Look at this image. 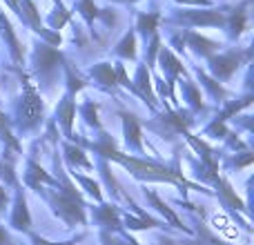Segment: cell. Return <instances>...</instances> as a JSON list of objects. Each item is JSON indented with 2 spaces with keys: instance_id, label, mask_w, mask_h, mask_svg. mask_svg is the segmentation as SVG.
Returning a JSON list of instances; mask_svg holds the SVG:
<instances>
[{
  "instance_id": "obj_7",
  "label": "cell",
  "mask_w": 254,
  "mask_h": 245,
  "mask_svg": "<svg viewBox=\"0 0 254 245\" xmlns=\"http://www.w3.org/2000/svg\"><path fill=\"white\" fill-rule=\"evenodd\" d=\"M145 196H147L149 201L154 203V207H156V210L161 212V214H165V221H167V223H172V225H174V228H179V230H185V232H190L188 228H183V223H181V221H179V216H176L174 212H172L170 207H167L165 203L161 201V198H158V194H156V192H152V189H145Z\"/></svg>"
},
{
  "instance_id": "obj_1",
  "label": "cell",
  "mask_w": 254,
  "mask_h": 245,
  "mask_svg": "<svg viewBox=\"0 0 254 245\" xmlns=\"http://www.w3.org/2000/svg\"><path fill=\"white\" fill-rule=\"evenodd\" d=\"M20 78H22V103H20V127L22 129H34L36 125H40L43 121V98L36 92L34 83L29 80V76L22 74L20 69Z\"/></svg>"
},
{
  "instance_id": "obj_3",
  "label": "cell",
  "mask_w": 254,
  "mask_h": 245,
  "mask_svg": "<svg viewBox=\"0 0 254 245\" xmlns=\"http://www.w3.org/2000/svg\"><path fill=\"white\" fill-rule=\"evenodd\" d=\"M63 62V54L56 47H49V45H40L36 47V71L40 76L54 71L58 65Z\"/></svg>"
},
{
  "instance_id": "obj_8",
  "label": "cell",
  "mask_w": 254,
  "mask_h": 245,
  "mask_svg": "<svg viewBox=\"0 0 254 245\" xmlns=\"http://www.w3.org/2000/svg\"><path fill=\"white\" fill-rule=\"evenodd\" d=\"M74 116H76L74 101H71V96L67 94V98L61 103V107H58V121H61L63 129H65V136H71V122H74Z\"/></svg>"
},
{
  "instance_id": "obj_12",
  "label": "cell",
  "mask_w": 254,
  "mask_h": 245,
  "mask_svg": "<svg viewBox=\"0 0 254 245\" xmlns=\"http://www.w3.org/2000/svg\"><path fill=\"white\" fill-rule=\"evenodd\" d=\"M65 156H67V161H69L71 165H80V167H87V170H92L94 167L92 161L83 154V149L74 147V145H65Z\"/></svg>"
},
{
  "instance_id": "obj_6",
  "label": "cell",
  "mask_w": 254,
  "mask_h": 245,
  "mask_svg": "<svg viewBox=\"0 0 254 245\" xmlns=\"http://www.w3.org/2000/svg\"><path fill=\"white\" fill-rule=\"evenodd\" d=\"M0 25H2V36L7 38V43H9V49H11L13 61H16L18 65H22V47H20V43H18V38H16V34H13L9 20L2 16V11H0Z\"/></svg>"
},
{
  "instance_id": "obj_9",
  "label": "cell",
  "mask_w": 254,
  "mask_h": 245,
  "mask_svg": "<svg viewBox=\"0 0 254 245\" xmlns=\"http://www.w3.org/2000/svg\"><path fill=\"white\" fill-rule=\"evenodd\" d=\"M96 221L103 228H112V230H121V219H119V210L114 205H103L101 210H96Z\"/></svg>"
},
{
  "instance_id": "obj_16",
  "label": "cell",
  "mask_w": 254,
  "mask_h": 245,
  "mask_svg": "<svg viewBox=\"0 0 254 245\" xmlns=\"http://www.w3.org/2000/svg\"><path fill=\"white\" fill-rule=\"evenodd\" d=\"M125 223H127V228H129V230H147V228H161V223H158V221H154V219H143V221H136L134 216H127V219H125Z\"/></svg>"
},
{
  "instance_id": "obj_15",
  "label": "cell",
  "mask_w": 254,
  "mask_h": 245,
  "mask_svg": "<svg viewBox=\"0 0 254 245\" xmlns=\"http://www.w3.org/2000/svg\"><path fill=\"white\" fill-rule=\"evenodd\" d=\"M158 13H149V16H140L138 18V31L143 34H154L156 31V22H158Z\"/></svg>"
},
{
  "instance_id": "obj_20",
  "label": "cell",
  "mask_w": 254,
  "mask_h": 245,
  "mask_svg": "<svg viewBox=\"0 0 254 245\" xmlns=\"http://www.w3.org/2000/svg\"><path fill=\"white\" fill-rule=\"evenodd\" d=\"M96 110H98V105H94V103H87L83 112H85V116H87V122H89V125L101 127V122H98V116H96Z\"/></svg>"
},
{
  "instance_id": "obj_19",
  "label": "cell",
  "mask_w": 254,
  "mask_h": 245,
  "mask_svg": "<svg viewBox=\"0 0 254 245\" xmlns=\"http://www.w3.org/2000/svg\"><path fill=\"white\" fill-rule=\"evenodd\" d=\"M80 11H83V16L87 18V22H92L94 18L98 16V9L92 4V0H80Z\"/></svg>"
},
{
  "instance_id": "obj_17",
  "label": "cell",
  "mask_w": 254,
  "mask_h": 245,
  "mask_svg": "<svg viewBox=\"0 0 254 245\" xmlns=\"http://www.w3.org/2000/svg\"><path fill=\"white\" fill-rule=\"evenodd\" d=\"M230 29H232V38H239V36L243 34V29H246V11H237V13H234Z\"/></svg>"
},
{
  "instance_id": "obj_22",
  "label": "cell",
  "mask_w": 254,
  "mask_h": 245,
  "mask_svg": "<svg viewBox=\"0 0 254 245\" xmlns=\"http://www.w3.org/2000/svg\"><path fill=\"white\" fill-rule=\"evenodd\" d=\"M13 241H11V237H9L7 234V230L2 228V225H0V245H11Z\"/></svg>"
},
{
  "instance_id": "obj_10",
  "label": "cell",
  "mask_w": 254,
  "mask_h": 245,
  "mask_svg": "<svg viewBox=\"0 0 254 245\" xmlns=\"http://www.w3.org/2000/svg\"><path fill=\"white\" fill-rule=\"evenodd\" d=\"M92 76L98 80V83H103V85H112V87H116V74H114V69H112V65L110 62H101V65H96V67H92Z\"/></svg>"
},
{
  "instance_id": "obj_14",
  "label": "cell",
  "mask_w": 254,
  "mask_h": 245,
  "mask_svg": "<svg viewBox=\"0 0 254 245\" xmlns=\"http://www.w3.org/2000/svg\"><path fill=\"white\" fill-rule=\"evenodd\" d=\"M0 138L4 140V143L9 145L11 149H16V152H20V145H18V140L11 136V131H9V121H7V116L0 112Z\"/></svg>"
},
{
  "instance_id": "obj_4",
  "label": "cell",
  "mask_w": 254,
  "mask_h": 245,
  "mask_svg": "<svg viewBox=\"0 0 254 245\" xmlns=\"http://www.w3.org/2000/svg\"><path fill=\"white\" fill-rule=\"evenodd\" d=\"M11 225L20 232H29V225H31V216L29 210H27V201H25V194L18 192L16 196V207H13V214H11Z\"/></svg>"
},
{
  "instance_id": "obj_13",
  "label": "cell",
  "mask_w": 254,
  "mask_h": 245,
  "mask_svg": "<svg viewBox=\"0 0 254 245\" xmlns=\"http://www.w3.org/2000/svg\"><path fill=\"white\" fill-rule=\"evenodd\" d=\"M116 52H119L123 58L134 61V58H136V36H134V31H131V34H127L125 38L121 40L119 47H116Z\"/></svg>"
},
{
  "instance_id": "obj_21",
  "label": "cell",
  "mask_w": 254,
  "mask_h": 245,
  "mask_svg": "<svg viewBox=\"0 0 254 245\" xmlns=\"http://www.w3.org/2000/svg\"><path fill=\"white\" fill-rule=\"evenodd\" d=\"M7 201H9V194H7V189L0 185V214H2V210L7 207Z\"/></svg>"
},
{
  "instance_id": "obj_18",
  "label": "cell",
  "mask_w": 254,
  "mask_h": 245,
  "mask_svg": "<svg viewBox=\"0 0 254 245\" xmlns=\"http://www.w3.org/2000/svg\"><path fill=\"white\" fill-rule=\"evenodd\" d=\"M76 181H78L83 187H87V192L92 194L94 198H98V201H101V189H98V185L94 183L92 179H87V176H76Z\"/></svg>"
},
{
  "instance_id": "obj_2",
  "label": "cell",
  "mask_w": 254,
  "mask_h": 245,
  "mask_svg": "<svg viewBox=\"0 0 254 245\" xmlns=\"http://www.w3.org/2000/svg\"><path fill=\"white\" fill-rule=\"evenodd\" d=\"M241 61H248V54L243 52H228V54H221V56H212V71H214L216 78H230L234 71L239 69Z\"/></svg>"
},
{
  "instance_id": "obj_11",
  "label": "cell",
  "mask_w": 254,
  "mask_h": 245,
  "mask_svg": "<svg viewBox=\"0 0 254 245\" xmlns=\"http://www.w3.org/2000/svg\"><path fill=\"white\" fill-rule=\"evenodd\" d=\"M188 38H190V47H194V52H198L201 56H210V54L219 47L216 43H212V40H207V38H201V36H196V34H190Z\"/></svg>"
},
{
  "instance_id": "obj_23",
  "label": "cell",
  "mask_w": 254,
  "mask_h": 245,
  "mask_svg": "<svg viewBox=\"0 0 254 245\" xmlns=\"http://www.w3.org/2000/svg\"><path fill=\"white\" fill-rule=\"evenodd\" d=\"M31 241H34V245H74V243H52V241H45V239H40V237H31Z\"/></svg>"
},
{
  "instance_id": "obj_5",
  "label": "cell",
  "mask_w": 254,
  "mask_h": 245,
  "mask_svg": "<svg viewBox=\"0 0 254 245\" xmlns=\"http://www.w3.org/2000/svg\"><path fill=\"white\" fill-rule=\"evenodd\" d=\"M121 119L125 122V140L129 147L140 149L143 147V140H140V125L136 121L134 114H127V112H121Z\"/></svg>"
}]
</instances>
